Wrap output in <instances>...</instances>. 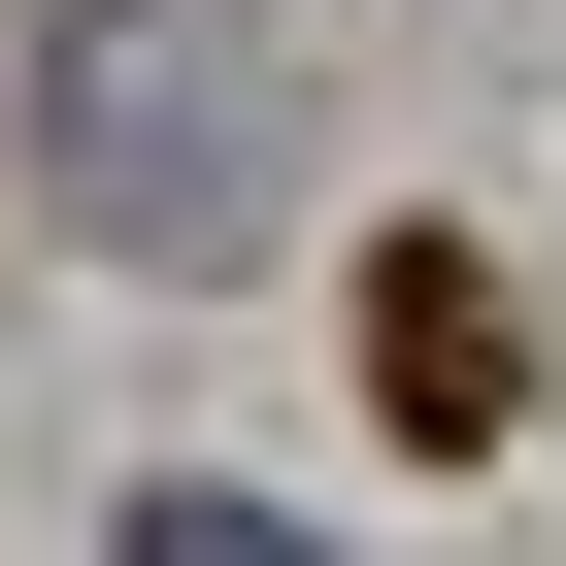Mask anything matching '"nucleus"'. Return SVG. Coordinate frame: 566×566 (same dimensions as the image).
Returning <instances> with one entry per match:
<instances>
[{"label": "nucleus", "mask_w": 566, "mask_h": 566, "mask_svg": "<svg viewBox=\"0 0 566 566\" xmlns=\"http://www.w3.org/2000/svg\"><path fill=\"white\" fill-rule=\"evenodd\" d=\"M266 167H301V67H266L233 0H67L34 34V200L67 233L200 266V233H266Z\"/></svg>", "instance_id": "nucleus-1"}, {"label": "nucleus", "mask_w": 566, "mask_h": 566, "mask_svg": "<svg viewBox=\"0 0 566 566\" xmlns=\"http://www.w3.org/2000/svg\"><path fill=\"white\" fill-rule=\"evenodd\" d=\"M367 400H400V433H500V400H533L500 266H367Z\"/></svg>", "instance_id": "nucleus-2"}, {"label": "nucleus", "mask_w": 566, "mask_h": 566, "mask_svg": "<svg viewBox=\"0 0 566 566\" xmlns=\"http://www.w3.org/2000/svg\"><path fill=\"white\" fill-rule=\"evenodd\" d=\"M134 566H334V533H266V500H134Z\"/></svg>", "instance_id": "nucleus-3"}]
</instances>
